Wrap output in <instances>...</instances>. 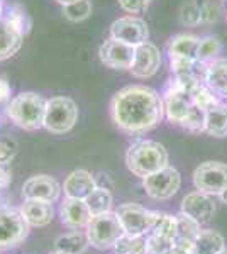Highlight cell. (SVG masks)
<instances>
[{
	"label": "cell",
	"mask_w": 227,
	"mask_h": 254,
	"mask_svg": "<svg viewBox=\"0 0 227 254\" xmlns=\"http://www.w3.org/2000/svg\"><path fill=\"white\" fill-rule=\"evenodd\" d=\"M90 246L85 232H80L78 229H73L72 232L60 236L55 241V251L65 254H83Z\"/></svg>",
	"instance_id": "ffe728a7"
},
{
	"label": "cell",
	"mask_w": 227,
	"mask_h": 254,
	"mask_svg": "<svg viewBox=\"0 0 227 254\" xmlns=\"http://www.w3.org/2000/svg\"><path fill=\"white\" fill-rule=\"evenodd\" d=\"M115 254H146V236L124 234L114 246Z\"/></svg>",
	"instance_id": "4316f807"
},
{
	"label": "cell",
	"mask_w": 227,
	"mask_h": 254,
	"mask_svg": "<svg viewBox=\"0 0 227 254\" xmlns=\"http://www.w3.org/2000/svg\"><path fill=\"white\" fill-rule=\"evenodd\" d=\"M63 187L58 183L56 178L49 175H36L26 180L22 185V196L27 200H46L56 202L60 198Z\"/></svg>",
	"instance_id": "4fadbf2b"
},
{
	"label": "cell",
	"mask_w": 227,
	"mask_h": 254,
	"mask_svg": "<svg viewBox=\"0 0 227 254\" xmlns=\"http://www.w3.org/2000/svg\"><path fill=\"white\" fill-rule=\"evenodd\" d=\"M136 55V46L117 41L114 38L107 39L98 49L100 61L112 69H131Z\"/></svg>",
	"instance_id": "8fae6325"
},
{
	"label": "cell",
	"mask_w": 227,
	"mask_h": 254,
	"mask_svg": "<svg viewBox=\"0 0 227 254\" xmlns=\"http://www.w3.org/2000/svg\"><path fill=\"white\" fill-rule=\"evenodd\" d=\"M222 51V44L217 38H204L200 39L199 49H197V60L199 61H209V60H216Z\"/></svg>",
	"instance_id": "f546056e"
},
{
	"label": "cell",
	"mask_w": 227,
	"mask_h": 254,
	"mask_svg": "<svg viewBox=\"0 0 227 254\" xmlns=\"http://www.w3.org/2000/svg\"><path fill=\"white\" fill-rule=\"evenodd\" d=\"M219 196H221V200L227 205V188H224V190H222L221 193H219Z\"/></svg>",
	"instance_id": "60d3db41"
},
{
	"label": "cell",
	"mask_w": 227,
	"mask_h": 254,
	"mask_svg": "<svg viewBox=\"0 0 227 254\" xmlns=\"http://www.w3.org/2000/svg\"><path fill=\"white\" fill-rule=\"evenodd\" d=\"M46 100L34 92H24L14 97L7 105V117L24 130H36L43 127Z\"/></svg>",
	"instance_id": "3957f363"
},
{
	"label": "cell",
	"mask_w": 227,
	"mask_h": 254,
	"mask_svg": "<svg viewBox=\"0 0 227 254\" xmlns=\"http://www.w3.org/2000/svg\"><path fill=\"white\" fill-rule=\"evenodd\" d=\"M127 170L139 178H146L168 166V151L156 141H138L127 149Z\"/></svg>",
	"instance_id": "7a4b0ae2"
},
{
	"label": "cell",
	"mask_w": 227,
	"mask_h": 254,
	"mask_svg": "<svg viewBox=\"0 0 227 254\" xmlns=\"http://www.w3.org/2000/svg\"><path fill=\"white\" fill-rule=\"evenodd\" d=\"M173 244L175 241L166 239V237L152 234V232L146 234V254H164L173 248Z\"/></svg>",
	"instance_id": "4dcf8cb0"
},
{
	"label": "cell",
	"mask_w": 227,
	"mask_h": 254,
	"mask_svg": "<svg viewBox=\"0 0 227 254\" xmlns=\"http://www.w3.org/2000/svg\"><path fill=\"white\" fill-rule=\"evenodd\" d=\"M161 66V53L159 49L150 41L136 46V55L133 66H131V73L136 78H150V76L156 75Z\"/></svg>",
	"instance_id": "5bb4252c"
},
{
	"label": "cell",
	"mask_w": 227,
	"mask_h": 254,
	"mask_svg": "<svg viewBox=\"0 0 227 254\" xmlns=\"http://www.w3.org/2000/svg\"><path fill=\"white\" fill-rule=\"evenodd\" d=\"M24 219L31 227H46L53 222L55 217V208L51 202L46 200H27L24 198V203L20 205Z\"/></svg>",
	"instance_id": "d6986e66"
},
{
	"label": "cell",
	"mask_w": 227,
	"mask_h": 254,
	"mask_svg": "<svg viewBox=\"0 0 227 254\" xmlns=\"http://www.w3.org/2000/svg\"><path fill=\"white\" fill-rule=\"evenodd\" d=\"M192 97H193V102H195V104L199 105L200 109H204V110L212 109L214 105L219 104L212 90H210L209 87H204V85H199V87L193 90Z\"/></svg>",
	"instance_id": "d6a6232c"
},
{
	"label": "cell",
	"mask_w": 227,
	"mask_h": 254,
	"mask_svg": "<svg viewBox=\"0 0 227 254\" xmlns=\"http://www.w3.org/2000/svg\"><path fill=\"white\" fill-rule=\"evenodd\" d=\"M49 254H65V253H58V251H53V253H49Z\"/></svg>",
	"instance_id": "7bdbcfd3"
},
{
	"label": "cell",
	"mask_w": 227,
	"mask_h": 254,
	"mask_svg": "<svg viewBox=\"0 0 227 254\" xmlns=\"http://www.w3.org/2000/svg\"><path fill=\"white\" fill-rule=\"evenodd\" d=\"M10 98V85L5 78H0V102H7Z\"/></svg>",
	"instance_id": "f35d334b"
},
{
	"label": "cell",
	"mask_w": 227,
	"mask_h": 254,
	"mask_svg": "<svg viewBox=\"0 0 227 254\" xmlns=\"http://www.w3.org/2000/svg\"><path fill=\"white\" fill-rule=\"evenodd\" d=\"M164 254H190V253H187V251H183V249H180V248H176L175 244H173V248L170 249V251H166Z\"/></svg>",
	"instance_id": "ab89813d"
},
{
	"label": "cell",
	"mask_w": 227,
	"mask_h": 254,
	"mask_svg": "<svg viewBox=\"0 0 227 254\" xmlns=\"http://www.w3.org/2000/svg\"><path fill=\"white\" fill-rule=\"evenodd\" d=\"M150 232H152V234H158L161 237H166V239L175 241V237H176V215L159 214Z\"/></svg>",
	"instance_id": "f1b7e54d"
},
{
	"label": "cell",
	"mask_w": 227,
	"mask_h": 254,
	"mask_svg": "<svg viewBox=\"0 0 227 254\" xmlns=\"http://www.w3.org/2000/svg\"><path fill=\"white\" fill-rule=\"evenodd\" d=\"M12 182V173L7 165H0V190H5Z\"/></svg>",
	"instance_id": "74e56055"
},
{
	"label": "cell",
	"mask_w": 227,
	"mask_h": 254,
	"mask_svg": "<svg viewBox=\"0 0 227 254\" xmlns=\"http://www.w3.org/2000/svg\"><path fill=\"white\" fill-rule=\"evenodd\" d=\"M97 187L93 175L86 170H75L72 171L63 183V191L65 196L68 198H80L85 200L86 196L92 193V190Z\"/></svg>",
	"instance_id": "ac0fdd59"
},
{
	"label": "cell",
	"mask_w": 227,
	"mask_h": 254,
	"mask_svg": "<svg viewBox=\"0 0 227 254\" xmlns=\"http://www.w3.org/2000/svg\"><path fill=\"white\" fill-rule=\"evenodd\" d=\"M0 12H2V0H0Z\"/></svg>",
	"instance_id": "f6af8a7d"
},
{
	"label": "cell",
	"mask_w": 227,
	"mask_h": 254,
	"mask_svg": "<svg viewBox=\"0 0 227 254\" xmlns=\"http://www.w3.org/2000/svg\"><path fill=\"white\" fill-rule=\"evenodd\" d=\"M92 14V2L90 0H76L73 3L63 5V15L72 22H81Z\"/></svg>",
	"instance_id": "83f0119b"
},
{
	"label": "cell",
	"mask_w": 227,
	"mask_h": 254,
	"mask_svg": "<svg viewBox=\"0 0 227 254\" xmlns=\"http://www.w3.org/2000/svg\"><path fill=\"white\" fill-rule=\"evenodd\" d=\"M24 34L12 19H0V61L9 60L22 46Z\"/></svg>",
	"instance_id": "e0dca14e"
},
{
	"label": "cell",
	"mask_w": 227,
	"mask_h": 254,
	"mask_svg": "<svg viewBox=\"0 0 227 254\" xmlns=\"http://www.w3.org/2000/svg\"><path fill=\"white\" fill-rule=\"evenodd\" d=\"M15 156V146L10 141H0V165H9Z\"/></svg>",
	"instance_id": "8d00e7d4"
},
{
	"label": "cell",
	"mask_w": 227,
	"mask_h": 254,
	"mask_svg": "<svg viewBox=\"0 0 227 254\" xmlns=\"http://www.w3.org/2000/svg\"><path fill=\"white\" fill-rule=\"evenodd\" d=\"M200 39L195 36L180 34L173 38L168 44L170 58H181V60H197V49H199Z\"/></svg>",
	"instance_id": "44dd1931"
},
{
	"label": "cell",
	"mask_w": 227,
	"mask_h": 254,
	"mask_svg": "<svg viewBox=\"0 0 227 254\" xmlns=\"http://www.w3.org/2000/svg\"><path fill=\"white\" fill-rule=\"evenodd\" d=\"M204 132H207L214 137L227 136V105L217 104L207 110Z\"/></svg>",
	"instance_id": "603a6c76"
},
{
	"label": "cell",
	"mask_w": 227,
	"mask_h": 254,
	"mask_svg": "<svg viewBox=\"0 0 227 254\" xmlns=\"http://www.w3.org/2000/svg\"><path fill=\"white\" fill-rule=\"evenodd\" d=\"M202 231L200 222L195 220L183 212L176 215V237L175 241H183V243H195L197 236Z\"/></svg>",
	"instance_id": "484cf974"
},
{
	"label": "cell",
	"mask_w": 227,
	"mask_h": 254,
	"mask_svg": "<svg viewBox=\"0 0 227 254\" xmlns=\"http://www.w3.org/2000/svg\"><path fill=\"white\" fill-rule=\"evenodd\" d=\"M193 185L209 195H219L227 188V165L221 161H205L193 171Z\"/></svg>",
	"instance_id": "9c48e42d"
},
{
	"label": "cell",
	"mask_w": 227,
	"mask_h": 254,
	"mask_svg": "<svg viewBox=\"0 0 227 254\" xmlns=\"http://www.w3.org/2000/svg\"><path fill=\"white\" fill-rule=\"evenodd\" d=\"M219 254H227V249H224V251H221V253H219Z\"/></svg>",
	"instance_id": "ee69618b"
},
{
	"label": "cell",
	"mask_w": 227,
	"mask_h": 254,
	"mask_svg": "<svg viewBox=\"0 0 227 254\" xmlns=\"http://www.w3.org/2000/svg\"><path fill=\"white\" fill-rule=\"evenodd\" d=\"M181 212L190 217H193L199 222H207L216 214V202H214L212 195L204 193V191L197 190L192 191L181 200Z\"/></svg>",
	"instance_id": "9a60e30c"
},
{
	"label": "cell",
	"mask_w": 227,
	"mask_h": 254,
	"mask_svg": "<svg viewBox=\"0 0 227 254\" xmlns=\"http://www.w3.org/2000/svg\"><path fill=\"white\" fill-rule=\"evenodd\" d=\"M193 107H195V102H193L192 93L171 83V90H168L166 98H164V114L168 121L183 126Z\"/></svg>",
	"instance_id": "7c38bea8"
},
{
	"label": "cell",
	"mask_w": 227,
	"mask_h": 254,
	"mask_svg": "<svg viewBox=\"0 0 227 254\" xmlns=\"http://www.w3.org/2000/svg\"><path fill=\"white\" fill-rule=\"evenodd\" d=\"M110 38L127 43L131 46H139L148 41L150 31H148V24L143 19L126 15V17L117 19L110 26Z\"/></svg>",
	"instance_id": "30bf717a"
},
{
	"label": "cell",
	"mask_w": 227,
	"mask_h": 254,
	"mask_svg": "<svg viewBox=\"0 0 227 254\" xmlns=\"http://www.w3.org/2000/svg\"><path fill=\"white\" fill-rule=\"evenodd\" d=\"M205 81L214 93L227 97V60H214L207 68Z\"/></svg>",
	"instance_id": "cb8c5ba5"
},
{
	"label": "cell",
	"mask_w": 227,
	"mask_h": 254,
	"mask_svg": "<svg viewBox=\"0 0 227 254\" xmlns=\"http://www.w3.org/2000/svg\"><path fill=\"white\" fill-rule=\"evenodd\" d=\"M180 20L181 24H185V26H197V24H200V5L195 2V0H192V2H187L183 7H181L180 10Z\"/></svg>",
	"instance_id": "836d02e7"
},
{
	"label": "cell",
	"mask_w": 227,
	"mask_h": 254,
	"mask_svg": "<svg viewBox=\"0 0 227 254\" xmlns=\"http://www.w3.org/2000/svg\"><path fill=\"white\" fill-rule=\"evenodd\" d=\"M152 0H119V5L129 14H139L150 7Z\"/></svg>",
	"instance_id": "e575fe53"
},
{
	"label": "cell",
	"mask_w": 227,
	"mask_h": 254,
	"mask_svg": "<svg viewBox=\"0 0 227 254\" xmlns=\"http://www.w3.org/2000/svg\"><path fill=\"white\" fill-rule=\"evenodd\" d=\"M85 234L92 248L107 251V249H114L117 239L124 234V229L119 222L117 214L110 210L100 215H92L85 227Z\"/></svg>",
	"instance_id": "277c9868"
},
{
	"label": "cell",
	"mask_w": 227,
	"mask_h": 254,
	"mask_svg": "<svg viewBox=\"0 0 227 254\" xmlns=\"http://www.w3.org/2000/svg\"><path fill=\"white\" fill-rule=\"evenodd\" d=\"M112 193L104 187H95L92 193L85 198V203L92 215H100L105 214V212H110L112 210Z\"/></svg>",
	"instance_id": "d4e9b609"
},
{
	"label": "cell",
	"mask_w": 227,
	"mask_h": 254,
	"mask_svg": "<svg viewBox=\"0 0 227 254\" xmlns=\"http://www.w3.org/2000/svg\"><path fill=\"white\" fill-rule=\"evenodd\" d=\"M219 19V7L212 2H205L200 5V20L205 24H212Z\"/></svg>",
	"instance_id": "d590c367"
},
{
	"label": "cell",
	"mask_w": 227,
	"mask_h": 254,
	"mask_svg": "<svg viewBox=\"0 0 227 254\" xmlns=\"http://www.w3.org/2000/svg\"><path fill=\"white\" fill-rule=\"evenodd\" d=\"M115 214H117L119 222H121L126 234L146 236L154 225L159 212L148 210L146 207L134 202H126L119 205Z\"/></svg>",
	"instance_id": "52a82bcc"
},
{
	"label": "cell",
	"mask_w": 227,
	"mask_h": 254,
	"mask_svg": "<svg viewBox=\"0 0 227 254\" xmlns=\"http://www.w3.org/2000/svg\"><path fill=\"white\" fill-rule=\"evenodd\" d=\"M114 124L127 134H143L154 129L164 116V102L158 92L143 85L119 90L110 104Z\"/></svg>",
	"instance_id": "6da1fadb"
},
{
	"label": "cell",
	"mask_w": 227,
	"mask_h": 254,
	"mask_svg": "<svg viewBox=\"0 0 227 254\" xmlns=\"http://www.w3.org/2000/svg\"><path fill=\"white\" fill-rule=\"evenodd\" d=\"M226 249V241L222 234L214 229H202L195 239L193 254H219Z\"/></svg>",
	"instance_id": "7402d4cb"
},
{
	"label": "cell",
	"mask_w": 227,
	"mask_h": 254,
	"mask_svg": "<svg viewBox=\"0 0 227 254\" xmlns=\"http://www.w3.org/2000/svg\"><path fill=\"white\" fill-rule=\"evenodd\" d=\"M205 116H207V110L200 109L199 105L195 104V107L192 109L190 116L187 117V121L183 122L185 129L192 130V132H204L205 130Z\"/></svg>",
	"instance_id": "1f68e13d"
},
{
	"label": "cell",
	"mask_w": 227,
	"mask_h": 254,
	"mask_svg": "<svg viewBox=\"0 0 227 254\" xmlns=\"http://www.w3.org/2000/svg\"><path fill=\"white\" fill-rule=\"evenodd\" d=\"M31 225L24 219L20 208L0 205V251L17 248L27 239Z\"/></svg>",
	"instance_id": "8992f818"
},
{
	"label": "cell",
	"mask_w": 227,
	"mask_h": 254,
	"mask_svg": "<svg viewBox=\"0 0 227 254\" xmlns=\"http://www.w3.org/2000/svg\"><path fill=\"white\" fill-rule=\"evenodd\" d=\"M58 3H61V5H68V3H73L76 2V0H56Z\"/></svg>",
	"instance_id": "b9f144b4"
},
{
	"label": "cell",
	"mask_w": 227,
	"mask_h": 254,
	"mask_svg": "<svg viewBox=\"0 0 227 254\" xmlns=\"http://www.w3.org/2000/svg\"><path fill=\"white\" fill-rule=\"evenodd\" d=\"M181 187V175L170 165L143 178V188L152 200H168L178 193Z\"/></svg>",
	"instance_id": "ba28073f"
},
{
	"label": "cell",
	"mask_w": 227,
	"mask_h": 254,
	"mask_svg": "<svg viewBox=\"0 0 227 254\" xmlns=\"http://www.w3.org/2000/svg\"><path fill=\"white\" fill-rule=\"evenodd\" d=\"M78 121V107L70 97H53L46 100L43 127L51 134H67Z\"/></svg>",
	"instance_id": "5b68a950"
},
{
	"label": "cell",
	"mask_w": 227,
	"mask_h": 254,
	"mask_svg": "<svg viewBox=\"0 0 227 254\" xmlns=\"http://www.w3.org/2000/svg\"><path fill=\"white\" fill-rule=\"evenodd\" d=\"M60 217L61 224L70 229H85L86 224L92 219V214H90L85 200L68 198L67 196L60 207Z\"/></svg>",
	"instance_id": "2e32d148"
}]
</instances>
